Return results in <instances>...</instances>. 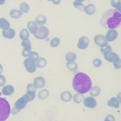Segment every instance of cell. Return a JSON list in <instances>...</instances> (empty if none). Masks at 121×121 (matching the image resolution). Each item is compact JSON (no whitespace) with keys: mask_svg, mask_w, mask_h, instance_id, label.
<instances>
[{"mask_svg":"<svg viewBox=\"0 0 121 121\" xmlns=\"http://www.w3.org/2000/svg\"><path fill=\"white\" fill-rule=\"evenodd\" d=\"M60 99L65 102L69 101L72 98V95L69 92L65 91L62 92L60 95Z\"/></svg>","mask_w":121,"mask_h":121,"instance_id":"21","label":"cell"},{"mask_svg":"<svg viewBox=\"0 0 121 121\" xmlns=\"http://www.w3.org/2000/svg\"><path fill=\"white\" fill-rule=\"evenodd\" d=\"M3 71V67L1 65V64H0V74Z\"/></svg>","mask_w":121,"mask_h":121,"instance_id":"42","label":"cell"},{"mask_svg":"<svg viewBox=\"0 0 121 121\" xmlns=\"http://www.w3.org/2000/svg\"><path fill=\"white\" fill-rule=\"evenodd\" d=\"M6 79L5 77L2 75H0V86H3L6 83Z\"/></svg>","mask_w":121,"mask_h":121,"instance_id":"38","label":"cell"},{"mask_svg":"<svg viewBox=\"0 0 121 121\" xmlns=\"http://www.w3.org/2000/svg\"><path fill=\"white\" fill-rule=\"evenodd\" d=\"M89 43V39L87 37L82 36L79 39L77 44V46L79 49L84 50L88 47Z\"/></svg>","mask_w":121,"mask_h":121,"instance_id":"10","label":"cell"},{"mask_svg":"<svg viewBox=\"0 0 121 121\" xmlns=\"http://www.w3.org/2000/svg\"><path fill=\"white\" fill-rule=\"evenodd\" d=\"M47 21L46 17L43 15H39L35 18V22L39 26L44 25Z\"/></svg>","mask_w":121,"mask_h":121,"instance_id":"22","label":"cell"},{"mask_svg":"<svg viewBox=\"0 0 121 121\" xmlns=\"http://www.w3.org/2000/svg\"><path fill=\"white\" fill-rule=\"evenodd\" d=\"M52 2L53 3V4L55 5H58L60 3L61 0H51Z\"/></svg>","mask_w":121,"mask_h":121,"instance_id":"40","label":"cell"},{"mask_svg":"<svg viewBox=\"0 0 121 121\" xmlns=\"http://www.w3.org/2000/svg\"><path fill=\"white\" fill-rule=\"evenodd\" d=\"M28 57L30 60L35 62L38 59L39 55L38 53L36 52H31L28 55Z\"/></svg>","mask_w":121,"mask_h":121,"instance_id":"31","label":"cell"},{"mask_svg":"<svg viewBox=\"0 0 121 121\" xmlns=\"http://www.w3.org/2000/svg\"><path fill=\"white\" fill-rule=\"evenodd\" d=\"M66 66L67 68L70 71H76L78 69V65L77 64L73 62H68L66 63Z\"/></svg>","mask_w":121,"mask_h":121,"instance_id":"32","label":"cell"},{"mask_svg":"<svg viewBox=\"0 0 121 121\" xmlns=\"http://www.w3.org/2000/svg\"><path fill=\"white\" fill-rule=\"evenodd\" d=\"M93 65L95 67H99L102 65V61L100 59H95L93 61Z\"/></svg>","mask_w":121,"mask_h":121,"instance_id":"36","label":"cell"},{"mask_svg":"<svg viewBox=\"0 0 121 121\" xmlns=\"http://www.w3.org/2000/svg\"><path fill=\"white\" fill-rule=\"evenodd\" d=\"M77 59V55L74 52H69L65 55V59L67 62H73Z\"/></svg>","mask_w":121,"mask_h":121,"instance_id":"25","label":"cell"},{"mask_svg":"<svg viewBox=\"0 0 121 121\" xmlns=\"http://www.w3.org/2000/svg\"><path fill=\"white\" fill-rule=\"evenodd\" d=\"M73 5L75 8L80 9V10H81L82 11H84V9L85 6H84L82 3H80V2H78L76 1H75L73 2Z\"/></svg>","mask_w":121,"mask_h":121,"instance_id":"35","label":"cell"},{"mask_svg":"<svg viewBox=\"0 0 121 121\" xmlns=\"http://www.w3.org/2000/svg\"><path fill=\"white\" fill-rule=\"evenodd\" d=\"M120 103V102L118 101V99L117 98L112 97L110 100H109V101L107 102V104L109 106L117 108L119 107Z\"/></svg>","mask_w":121,"mask_h":121,"instance_id":"18","label":"cell"},{"mask_svg":"<svg viewBox=\"0 0 121 121\" xmlns=\"http://www.w3.org/2000/svg\"><path fill=\"white\" fill-rule=\"evenodd\" d=\"M84 95H81V94L80 93H77L75 94L73 97V99L74 102L75 103H81L82 100H83V98H84Z\"/></svg>","mask_w":121,"mask_h":121,"instance_id":"29","label":"cell"},{"mask_svg":"<svg viewBox=\"0 0 121 121\" xmlns=\"http://www.w3.org/2000/svg\"><path fill=\"white\" fill-rule=\"evenodd\" d=\"M22 15V12L18 9H13L9 12L10 17L14 19H17L21 17Z\"/></svg>","mask_w":121,"mask_h":121,"instance_id":"20","label":"cell"},{"mask_svg":"<svg viewBox=\"0 0 121 121\" xmlns=\"http://www.w3.org/2000/svg\"><path fill=\"white\" fill-rule=\"evenodd\" d=\"M101 92L100 88L97 86H94L90 92V94L91 95L94 97L97 96L99 95Z\"/></svg>","mask_w":121,"mask_h":121,"instance_id":"28","label":"cell"},{"mask_svg":"<svg viewBox=\"0 0 121 121\" xmlns=\"http://www.w3.org/2000/svg\"><path fill=\"white\" fill-rule=\"evenodd\" d=\"M27 27L30 33L34 35L36 33L38 29V26L35 22L29 21L27 24Z\"/></svg>","mask_w":121,"mask_h":121,"instance_id":"14","label":"cell"},{"mask_svg":"<svg viewBox=\"0 0 121 121\" xmlns=\"http://www.w3.org/2000/svg\"><path fill=\"white\" fill-rule=\"evenodd\" d=\"M10 113V107L8 101L0 97V121H4L8 119Z\"/></svg>","mask_w":121,"mask_h":121,"instance_id":"4","label":"cell"},{"mask_svg":"<svg viewBox=\"0 0 121 121\" xmlns=\"http://www.w3.org/2000/svg\"><path fill=\"white\" fill-rule=\"evenodd\" d=\"M45 84V82L44 79L41 77L36 78L34 79L33 83V85L36 88H40L44 87Z\"/></svg>","mask_w":121,"mask_h":121,"instance_id":"12","label":"cell"},{"mask_svg":"<svg viewBox=\"0 0 121 121\" xmlns=\"http://www.w3.org/2000/svg\"><path fill=\"white\" fill-rule=\"evenodd\" d=\"M2 35L8 39L13 38L16 35L15 30L12 28H9L7 30H3L2 32Z\"/></svg>","mask_w":121,"mask_h":121,"instance_id":"16","label":"cell"},{"mask_svg":"<svg viewBox=\"0 0 121 121\" xmlns=\"http://www.w3.org/2000/svg\"><path fill=\"white\" fill-rule=\"evenodd\" d=\"M84 11L88 15H92L95 11V7L93 4H89L85 6Z\"/></svg>","mask_w":121,"mask_h":121,"instance_id":"17","label":"cell"},{"mask_svg":"<svg viewBox=\"0 0 121 121\" xmlns=\"http://www.w3.org/2000/svg\"><path fill=\"white\" fill-rule=\"evenodd\" d=\"M31 52V49H28V48H24V49L22 51V55L25 57H28V55L30 52Z\"/></svg>","mask_w":121,"mask_h":121,"instance_id":"37","label":"cell"},{"mask_svg":"<svg viewBox=\"0 0 121 121\" xmlns=\"http://www.w3.org/2000/svg\"><path fill=\"white\" fill-rule=\"evenodd\" d=\"M104 120L105 121H109V120L110 121H114L115 119H114V117L112 115H108L105 117V119Z\"/></svg>","mask_w":121,"mask_h":121,"instance_id":"39","label":"cell"},{"mask_svg":"<svg viewBox=\"0 0 121 121\" xmlns=\"http://www.w3.org/2000/svg\"><path fill=\"white\" fill-rule=\"evenodd\" d=\"M10 27L9 22L5 18H0V28L3 30H7Z\"/></svg>","mask_w":121,"mask_h":121,"instance_id":"19","label":"cell"},{"mask_svg":"<svg viewBox=\"0 0 121 121\" xmlns=\"http://www.w3.org/2000/svg\"><path fill=\"white\" fill-rule=\"evenodd\" d=\"M6 0H0V5H3L5 2Z\"/></svg>","mask_w":121,"mask_h":121,"instance_id":"41","label":"cell"},{"mask_svg":"<svg viewBox=\"0 0 121 121\" xmlns=\"http://www.w3.org/2000/svg\"><path fill=\"white\" fill-rule=\"evenodd\" d=\"M21 45L24 48L31 49V43L28 39L26 41H22Z\"/></svg>","mask_w":121,"mask_h":121,"instance_id":"34","label":"cell"},{"mask_svg":"<svg viewBox=\"0 0 121 121\" xmlns=\"http://www.w3.org/2000/svg\"><path fill=\"white\" fill-rule=\"evenodd\" d=\"M118 35V33L116 30L111 29L107 31L104 38L107 41L112 42L114 41L117 37Z\"/></svg>","mask_w":121,"mask_h":121,"instance_id":"9","label":"cell"},{"mask_svg":"<svg viewBox=\"0 0 121 121\" xmlns=\"http://www.w3.org/2000/svg\"><path fill=\"white\" fill-rule=\"evenodd\" d=\"M60 42V39L57 37H55L51 40L50 43V45L52 47H56L59 45Z\"/></svg>","mask_w":121,"mask_h":121,"instance_id":"33","label":"cell"},{"mask_svg":"<svg viewBox=\"0 0 121 121\" xmlns=\"http://www.w3.org/2000/svg\"><path fill=\"white\" fill-rule=\"evenodd\" d=\"M94 41L97 46H100L101 48H104L108 45V43L104 36L101 35L95 36L94 38Z\"/></svg>","mask_w":121,"mask_h":121,"instance_id":"7","label":"cell"},{"mask_svg":"<svg viewBox=\"0 0 121 121\" xmlns=\"http://www.w3.org/2000/svg\"><path fill=\"white\" fill-rule=\"evenodd\" d=\"M72 83L74 90L80 94H85L88 92L92 86L89 76L82 72H78L75 75Z\"/></svg>","mask_w":121,"mask_h":121,"instance_id":"2","label":"cell"},{"mask_svg":"<svg viewBox=\"0 0 121 121\" xmlns=\"http://www.w3.org/2000/svg\"><path fill=\"white\" fill-rule=\"evenodd\" d=\"M29 6L28 4L26 2H22L20 3L19 5V9L23 13H28V10H29Z\"/></svg>","mask_w":121,"mask_h":121,"instance_id":"27","label":"cell"},{"mask_svg":"<svg viewBox=\"0 0 121 121\" xmlns=\"http://www.w3.org/2000/svg\"><path fill=\"white\" fill-rule=\"evenodd\" d=\"M49 34V31L48 29L44 26H40L38 28V31L36 34H34L35 37L39 39H44L46 38Z\"/></svg>","mask_w":121,"mask_h":121,"instance_id":"6","label":"cell"},{"mask_svg":"<svg viewBox=\"0 0 121 121\" xmlns=\"http://www.w3.org/2000/svg\"><path fill=\"white\" fill-rule=\"evenodd\" d=\"M2 93L5 95H10L14 92V88L12 85H6L3 87L2 89Z\"/></svg>","mask_w":121,"mask_h":121,"instance_id":"15","label":"cell"},{"mask_svg":"<svg viewBox=\"0 0 121 121\" xmlns=\"http://www.w3.org/2000/svg\"><path fill=\"white\" fill-rule=\"evenodd\" d=\"M49 95V92L47 89H43L38 93V97L41 100H44L46 99Z\"/></svg>","mask_w":121,"mask_h":121,"instance_id":"24","label":"cell"},{"mask_svg":"<svg viewBox=\"0 0 121 121\" xmlns=\"http://www.w3.org/2000/svg\"><path fill=\"white\" fill-rule=\"evenodd\" d=\"M19 37L22 41L27 40L29 37V33L26 28L22 29L19 33Z\"/></svg>","mask_w":121,"mask_h":121,"instance_id":"23","label":"cell"},{"mask_svg":"<svg viewBox=\"0 0 121 121\" xmlns=\"http://www.w3.org/2000/svg\"><path fill=\"white\" fill-rule=\"evenodd\" d=\"M47 64L46 60L45 58L43 57H41L39 58L36 61V66L39 68H43L45 67Z\"/></svg>","mask_w":121,"mask_h":121,"instance_id":"26","label":"cell"},{"mask_svg":"<svg viewBox=\"0 0 121 121\" xmlns=\"http://www.w3.org/2000/svg\"><path fill=\"white\" fill-rule=\"evenodd\" d=\"M111 4L112 7L115 8L120 12L121 11V0H111Z\"/></svg>","mask_w":121,"mask_h":121,"instance_id":"30","label":"cell"},{"mask_svg":"<svg viewBox=\"0 0 121 121\" xmlns=\"http://www.w3.org/2000/svg\"><path fill=\"white\" fill-rule=\"evenodd\" d=\"M48 0V1H51V0Z\"/></svg>","mask_w":121,"mask_h":121,"instance_id":"44","label":"cell"},{"mask_svg":"<svg viewBox=\"0 0 121 121\" xmlns=\"http://www.w3.org/2000/svg\"><path fill=\"white\" fill-rule=\"evenodd\" d=\"M85 0H75L76 1L78 2H80V3H81L82 2H83Z\"/></svg>","mask_w":121,"mask_h":121,"instance_id":"43","label":"cell"},{"mask_svg":"<svg viewBox=\"0 0 121 121\" xmlns=\"http://www.w3.org/2000/svg\"><path fill=\"white\" fill-rule=\"evenodd\" d=\"M32 101L31 97L26 93L23 96L19 98L14 104V107L16 110H20L24 108L29 101Z\"/></svg>","mask_w":121,"mask_h":121,"instance_id":"5","label":"cell"},{"mask_svg":"<svg viewBox=\"0 0 121 121\" xmlns=\"http://www.w3.org/2000/svg\"><path fill=\"white\" fill-rule=\"evenodd\" d=\"M26 90V93L33 100L35 97L36 88L35 87V86H34L33 84H29L27 86Z\"/></svg>","mask_w":121,"mask_h":121,"instance_id":"13","label":"cell"},{"mask_svg":"<svg viewBox=\"0 0 121 121\" xmlns=\"http://www.w3.org/2000/svg\"><path fill=\"white\" fill-rule=\"evenodd\" d=\"M84 105L88 108H93L96 105V101L95 98L92 97H87L84 100Z\"/></svg>","mask_w":121,"mask_h":121,"instance_id":"11","label":"cell"},{"mask_svg":"<svg viewBox=\"0 0 121 121\" xmlns=\"http://www.w3.org/2000/svg\"><path fill=\"white\" fill-rule=\"evenodd\" d=\"M105 48H101L100 51L103 54L104 58L107 61L112 62L113 64L121 60L118 55L115 52H112V48L107 45Z\"/></svg>","mask_w":121,"mask_h":121,"instance_id":"3","label":"cell"},{"mask_svg":"<svg viewBox=\"0 0 121 121\" xmlns=\"http://www.w3.org/2000/svg\"><path fill=\"white\" fill-rule=\"evenodd\" d=\"M121 14L116 9H110L103 15L100 20V25L109 29L117 28L120 25Z\"/></svg>","mask_w":121,"mask_h":121,"instance_id":"1","label":"cell"},{"mask_svg":"<svg viewBox=\"0 0 121 121\" xmlns=\"http://www.w3.org/2000/svg\"><path fill=\"white\" fill-rule=\"evenodd\" d=\"M24 65L26 68V69L29 73H34L36 69V64L34 62L32 61L29 58L26 59L24 61Z\"/></svg>","mask_w":121,"mask_h":121,"instance_id":"8","label":"cell"}]
</instances>
